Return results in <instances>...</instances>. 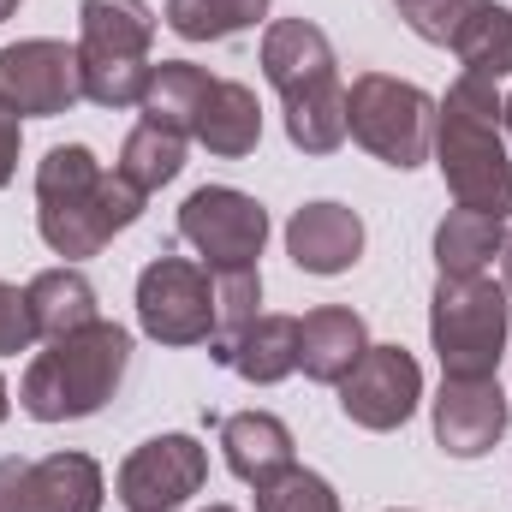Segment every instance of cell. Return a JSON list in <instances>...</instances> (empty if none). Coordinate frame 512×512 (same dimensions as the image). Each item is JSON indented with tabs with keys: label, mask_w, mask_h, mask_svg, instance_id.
I'll use <instances>...</instances> for the list:
<instances>
[{
	"label": "cell",
	"mask_w": 512,
	"mask_h": 512,
	"mask_svg": "<svg viewBox=\"0 0 512 512\" xmlns=\"http://www.w3.org/2000/svg\"><path fill=\"white\" fill-rule=\"evenodd\" d=\"M501 286L512 292V233H507V245H501Z\"/></svg>",
	"instance_id": "34"
},
{
	"label": "cell",
	"mask_w": 512,
	"mask_h": 512,
	"mask_svg": "<svg viewBox=\"0 0 512 512\" xmlns=\"http://www.w3.org/2000/svg\"><path fill=\"white\" fill-rule=\"evenodd\" d=\"M24 304H30V328H36L42 346L78 334V328H90V322H102V310H96V286H90V274L72 268V262L42 268V274L24 286Z\"/></svg>",
	"instance_id": "16"
},
{
	"label": "cell",
	"mask_w": 512,
	"mask_h": 512,
	"mask_svg": "<svg viewBox=\"0 0 512 512\" xmlns=\"http://www.w3.org/2000/svg\"><path fill=\"white\" fill-rule=\"evenodd\" d=\"M12 12H18V0H0V24H6V18H12Z\"/></svg>",
	"instance_id": "37"
},
{
	"label": "cell",
	"mask_w": 512,
	"mask_h": 512,
	"mask_svg": "<svg viewBox=\"0 0 512 512\" xmlns=\"http://www.w3.org/2000/svg\"><path fill=\"white\" fill-rule=\"evenodd\" d=\"M18 149H24V120L0 102V191H6L12 173H18Z\"/></svg>",
	"instance_id": "32"
},
{
	"label": "cell",
	"mask_w": 512,
	"mask_h": 512,
	"mask_svg": "<svg viewBox=\"0 0 512 512\" xmlns=\"http://www.w3.org/2000/svg\"><path fill=\"white\" fill-rule=\"evenodd\" d=\"M191 137L209 155H221V161L251 155L256 143H262V102H256V90L239 84V78H215V90H209V102H203Z\"/></svg>",
	"instance_id": "18"
},
{
	"label": "cell",
	"mask_w": 512,
	"mask_h": 512,
	"mask_svg": "<svg viewBox=\"0 0 512 512\" xmlns=\"http://www.w3.org/2000/svg\"><path fill=\"white\" fill-rule=\"evenodd\" d=\"M179 239L203 256L209 274L221 268H256L268 245V209L251 191L233 185H203L179 203Z\"/></svg>",
	"instance_id": "7"
},
{
	"label": "cell",
	"mask_w": 512,
	"mask_h": 512,
	"mask_svg": "<svg viewBox=\"0 0 512 512\" xmlns=\"http://www.w3.org/2000/svg\"><path fill=\"white\" fill-rule=\"evenodd\" d=\"M274 0H167V30L185 42H227L268 18Z\"/></svg>",
	"instance_id": "24"
},
{
	"label": "cell",
	"mask_w": 512,
	"mask_h": 512,
	"mask_svg": "<svg viewBox=\"0 0 512 512\" xmlns=\"http://www.w3.org/2000/svg\"><path fill=\"white\" fill-rule=\"evenodd\" d=\"M417 399H423V370H417V358L405 346H370L358 358V370L340 382V411L370 435H387V429L411 423Z\"/></svg>",
	"instance_id": "10"
},
{
	"label": "cell",
	"mask_w": 512,
	"mask_h": 512,
	"mask_svg": "<svg viewBox=\"0 0 512 512\" xmlns=\"http://www.w3.org/2000/svg\"><path fill=\"white\" fill-rule=\"evenodd\" d=\"M209 483V447L197 435H155L131 447V459L114 477V501L126 512H179Z\"/></svg>",
	"instance_id": "9"
},
{
	"label": "cell",
	"mask_w": 512,
	"mask_h": 512,
	"mask_svg": "<svg viewBox=\"0 0 512 512\" xmlns=\"http://www.w3.org/2000/svg\"><path fill=\"white\" fill-rule=\"evenodd\" d=\"M346 137L364 143L376 161L411 173L435 149V96L417 90V84H405V78L364 72L346 90Z\"/></svg>",
	"instance_id": "5"
},
{
	"label": "cell",
	"mask_w": 512,
	"mask_h": 512,
	"mask_svg": "<svg viewBox=\"0 0 512 512\" xmlns=\"http://www.w3.org/2000/svg\"><path fill=\"white\" fill-rule=\"evenodd\" d=\"M120 179H131L143 197L149 191H161V185H173L179 173H185V137L179 131H161V126H137L120 143V167H114Z\"/></svg>",
	"instance_id": "26"
},
{
	"label": "cell",
	"mask_w": 512,
	"mask_h": 512,
	"mask_svg": "<svg viewBox=\"0 0 512 512\" xmlns=\"http://www.w3.org/2000/svg\"><path fill=\"white\" fill-rule=\"evenodd\" d=\"M84 72V102L96 108H137L149 90V60H114V54H78Z\"/></svg>",
	"instance_id": "28"
},
{
	"label": "cell",
	"mask_w": 512,
	"mask_h": 512,
	"mask_svg": "<svg viewBox=\"0 0 512 512\" xmlns=\"http://www.w3.org/2000/svg\"><path fill=\"white\" fill-rule=\"evenodd\" d=\"M137 215H143V191L108 173L96 149L54 143L36 161V233L54 256L66 262L102 256L126 227H137Z\"/></svg>",
	"instance_id": "1"
},
{
	"label": "cell",
	"mask_w": 512,
	"mask_h": 512,
	"mask_svg": "<svg viewBox=\"0 0 512 512\" xmlns=\"http://www.w3.org/2000/svg\"><path fill=\"white\" fill-rule=\"evenodd\" d=\"M507 334H512V292L507 286H495L489 274H471V280L441 274L435 280V298H429V346H435L447 382L495 376L501 370V352H507Z\"/></svg>",
	"instance_id": "4"
},
{
	"label": "cell",
	"mask_w": 512,
	"mask_h": 512,
	"mask_svg": "<svg viewBox=\"0 0 512 512\" xmlns=\"http://www.w3.org/2000/svg\"><path fill=\"white\" fill-rule=\"evenodd\" d=\"M36 346V328H30V304L12 280H0V358H18Z\"/></svg>",
	"instance_id": "31"
},
{
	"label": "cell",
	"mask_w": 512,
	"mask_h": 512,
	"mask_svg": "<svg viewBox=\"0 0 512 512\" xmlns=\"http://www.w3.org/2000/svg\"><path fill=\"white\" fill-rule=\"evenodd\" d=\"M512 423V405L495 376H477V382H447L435 393V441L453 453V459H483Z\"/></svg>",
	"instance_id": "11"
},
{
	"label": "cell",
	"mask_w": 512,
	"mask_h": 512,
	"mask_svg": "<svg viewBox=\"0 0 512 512\" xmlns=\"http://www.w3.org/2000/svg\"><path fill=\"white\" fill-rule=\"evenodd\" d=\"M203 512H239V507H203Z\"/></svg>",
	"instance_id": "38"
},
{
	"label": "cell",
	"mask_w": 512,
	"mask_h": 512,
	"mask_svg": "<svg viewBox=\"0 0 512 512\" xmlns=\"http://www.w3.org/2000/svg\"><path fill=\"white\" fill-rule=\"evenodd\" d=\"M393 512H399V507H393Z\"/></svg>",
	"instance_id": "40"
},
{
	"label": "cell",
	"mask_w": 512,
	"mask_h": 512,
	"mask_svg": "<svg viewBox=\"0 0 512 512\" xmlns=\"http://www.w3.org/2000/svg\"><path fill=\"white\" fill-rule=\"evenodd\" d=\"M221 429V453H227V471L239 477V483H268V477H280L286 465H298V441H292V429L274 417V411H233V417H221L215 423Z\"/></svg>",
	"instance_id": "15"
},
{
	"label": "cell",
	"mask_w": 512,
	"mask_h": 512,
	"mask_svg": "<svg viewBox=\"0 0 512 512\" xmlns=\"http://www.w3.org/2000/svg\"><path fill=\"white\" fill-rule=\"evenodd\" d=\"M126 370H131V334L120 322H90V328L42 346L24 364L18 405L36 423H78V417H96L120 393Z\"/></svg>",
	"instance_id": "3"
},
{
	"label": "cell",
	"mask_w": 512,
	"mask_h": 512,
	"mask_svg": "<svg viewBox=\"0 0 512 512\" xmlns=\"http://www.w3.org/2000/svg\"><path fill=\"white\" fill-rule=\"evenodd\" d=\"M0 512H24V459H0Z\"/></svg>",
	"instance_id": "33"
},
{
	"label": "cell",
	"mask_w": 512,
	"mask_h": 512,
	"mask_svg": "<svg viewBox=\"0 0 512 512\" xmlns=\"http://www.w3.org/2000/svg\"><path fill=\"white\" fill-rule=\"evenodd\" d=\"M209 90H215V78H209L197 60H161V66L149 72L143 102H137V108H143V126H161V131L191 137L203 102H209Z\"/></svg>",
	"instance_id": "20"
},
{
	"label": "cell",
	"mask_w": 512,
	"mask_h": 512,
	"mask_svg": "<svg viewBox=\"0 0 512 512\" xmlns=\"http://www.w3.org/2000/svg\"><path fill=\"white\" fill-rule=\"evenodd\" d=\"M227 370L251 387H274L298 370V316H256L227 352Z\"/></svg>",
	"instance_id": "21"
},
{
	"label": "cell",
	"mask_w": 512,
	"mask_h": 512,
	"mask_svg": "<svg viewBox=\"0 0 512 512\" xmlns=\"http://www.w3.org/2000/svg\"><path fill=\"white\" fill-rule=\"evenodd\" d=\"M370 352V328L352 304H316L298 322V370L316 387H340Z\"/></svg>",
	"instance_id": "13"
},
{
	"label": "cell",
	"mask_w": 512,
	"mask_h": 512,
	"mask_svg": "<svg viewBox=\"0 0 512 512\" xmlns=\"http://www.w3.org/2000/svg\"><path fill=\"white\" fill-rule=\"evenodd\" d=\"M501 245H507V221L477 209H447V221L435 227V268L453 280H471L501 256Z\"/></svg>",
	"instance_id": "22"
},
{
	"label": "cell",
	"mask_w": 512,
	"mask_h": 512,
	"mask_svg": "<svg viewBox=\"0 0 512 512\" xmlns=\"http://www.w3.org/2000/svg\"><path fill=\"white\" fill-rule=\"evenodd\" d=\"M453 54H459V66L471 72V78H489V84H501L512 78V6H483L459 36H453Z\"/></svg>",
	"instance_id": "25"
},
{
	"label": "cell",
	"mask_w": 512,
	"mask_h": 512,
	"mask_svg": "<svg viewBox=\"0 0 512 512\" xmlns=\"http://www.w3.org/2000/svg\"><path fill=\"white\" fill-rule=\"evenodd\" d=\"M102 465L90 453H48L24 465V512H102Z\"/></svg>",
	"instance_id": "17"
},
{
	"label": "cell",
	"mask_w": 512,
	"mask_h": 512,
	"mask_svg": "<svg viewBox=\"0 0 512 512\" xmlns=\"http://www.w3.org/2000/svg\"><path fill=\"white\" fill-rule=\"evenodd\" d=\"M262 78L280 90V102L316 90V84H334L340 66H334V42L322 24L310 18H274L262 30Z\"/></svg>",
	"instance_id": "12"
},
{
	"label": "cell",
	"mask_w": 512,
	"mask_h": 512,
	"mask_svg": "<svg viewBox=\"0 0 512 512\" xmlns=\"http://www.w3.org/2000/svg\"><path fill=\"white\" fill-rule=\"evenodd\" d=\"M393 6H411V0H393Z\"/></svg>",
	"instance_id": "39"
},
{
	"label": "cell",
	"mask_w": 512,
	"mask_h": 512,
	"mask_svg": "<svg viewBox=\"0 0 512 512\" xmlns=\"http://www.w3.org/2000/svg\"><path fill=\"white\" fill-rule=\"evenodd\" d=\"M256 512H340V495L328 477L304 471V465H286L280 477L256 483Z\"/></svg>",
	"instance_id": "29"
},
{
	"label": "cell",
	"mask_w": 512,
	"mask_h": 512,
	"mask_svg": "<svg viewBox=\"0 0 512 512\" xmlns=\"http://www.w3.org/2000/svg\"><path fill=\"white\" fill-rule=\"evenodd\" d=\"M6 411H12V387H6V376H0V423H6Z\"/></svg>",
	"instance_id": "35"
},
{
	"label": "cell",
	"mask_w": 512,
	"mask_h": 512,
	"mask_svg": "<svg viewBox=\"0 0 512 512\" xmlns=\"http://www.w3.org/2000/svg\"><path fill=\"white\" fill-rule=\"evenodd\" d=\"M286 108V137H292V149H304V155H334L340 143H346V84L334 78V84H316V90H304V96H292V102H280Z\"/></svg>",
	"instance_id": "23"
},
{
	"label": "cell",
	"mask_w": 512,
	"mask_h": 512,
	"mask_svg": "<svg viewBox=\"0 0 512 512\" xmlns=\"http://www.w3.org/2000/svg\"><path fill=\"white\" fill-rule=\"evenodd\" d=\"M286 256L304 274H346L364 256V221L346 203H304L286 221Z\"/></svg>",
	"instance_id": "14"
},
{
	"label": "cell",
	"mask_w": 512,
	"mask_h": 512,
	"mask_svg": "<svg viewBox=\"0 0 512 512\" xmlns=\"http://www.w3.org/2000/svg\"><path fill=\"white\" fill-rule=\"evenodd\" d=\"M489 0H411V6H399V18L411 24V36H423V42H435V48H453V36L483 12Z\"/></svg>",
	"instance_id": "30"
},
{
	"label": "cell",
	"mask_w": 512,
	"mask_h": 512,
	"mask_svg": "<svg viewBox=\"0 0 512 512\" xmlns=\"http://www.w3.org/2000/svg\"><path fill=\"white\" fill-rule=\"evenodd\" d=\"M137 328L155 346H203L215 328V274L191 256H155L137 274Z\"/></svg>",
	"instance_id": "6"
},
{
	"label": "cell",
	"mask_w": 512,
	"mask_h": 512,
	"mask_svg": "<svg viewBox=\"0 0 512 512\" xmlns=\"http://www.w3.org/2000/svg\"><path fill=\"white\" fill-rule=\"evenodd\" d=\"M435 167L453 191V209H477L512 221V155L501 126V90L489 78L459 72L435 102Z\"/></svg>",
	"instance_id": "2"
},
{
	"label": "cell",
	"mask_w": 512,
	"mask_h": 512,
	"mask_svg": "<svg viewBox=\"0 0 512 512\" xmlns=\"http://www.w3.org/2000/svg\"><path fill=\"white\" fill-rule=\"evenodd\" d=\"M0 102L18 120H54L84 102V72H78V42L30 36L0 48Z\"/></svg>",
	"instance_id": "8"
},
{
	"label": "cell",
	"mask_w": 512,
	"mask_h": 512,
	"mask_svg": "<svg viewBox=\"0 0 512 512\" xmlns=\"http://www.w3.org/2000/svg\"><path fill=\"white\" fill-rule=\"evenodd\" d=\"M256 304H262V274L256 268H221L215 274V328H209V358L215 364H227L239 334L262 316Z\"/></svg>",
	"instance_id": "27"
},
{
	"label": "cell",
	"mask_w": 512,
	"mask_h": 512,
	"mask_svg": "<svg viewBox=\"0 0 512 512\" xmlns=\"http://www.w3.org/2000/svg\"><path fill=\"white\" fill-rule=\"evenodd\" d=\"M149 42H155V6L149 0H84L78 6V54L149 60Z\"/></svg>",
	"instance_id": "19"
},
{
	"label": "cell",
	"mask_w": 512,
	"mask_h": 512,
	"mask_svg": "<svg viewBox=\"0 0 512 512\" xmlns=\"http://www.w3.org/2000/svg\"><path fill=\"white\" fill-rule=\"evenodd\" d=\"M501 126H507V137H512V96H501Z\"/></svg>",
	"instance_id": "36"
}]
</instances>
